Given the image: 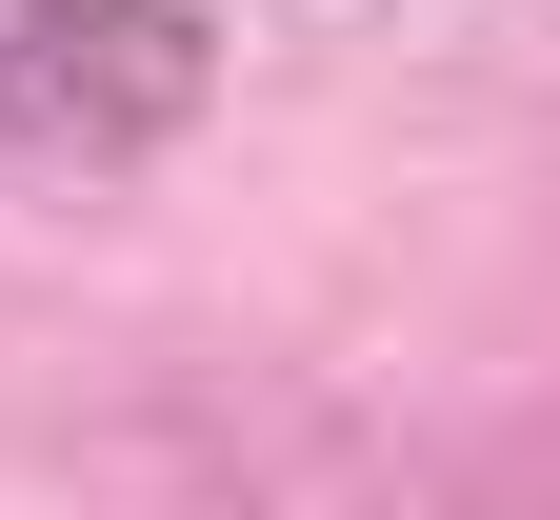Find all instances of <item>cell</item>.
I'll return each instance as SVG.
<instances>
[{"label":"cell","mask_w":560,"mask_h":520,"mask_svg":"<svg viewBox=\"0 0 560 520\" xmlns=\"http://www.w3.org/2000/svg\"><path fill=\"white\" fill-rule=\"evenodd\" d=\"M0 120L40 161H140L200 120V21L180 0H21L0 21Z\"/></svg>","instance_id":"cell-1"}]
</instances>
